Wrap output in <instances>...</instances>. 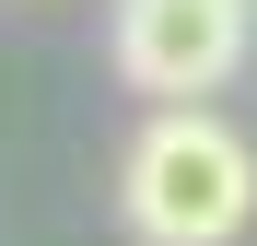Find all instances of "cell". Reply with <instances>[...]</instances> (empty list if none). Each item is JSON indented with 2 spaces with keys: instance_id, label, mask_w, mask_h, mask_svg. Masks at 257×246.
<instances>
[{
  "instance_id": "obj_1",
  "label": "cell",
  "mask_w": 257,
  "mask_h": 246,
  "mask_svg": "<svg viewBox=\"0 0 257 246\" xmlns=\"http://www.w3.org/2000/svg\"><path fill=\"white\" fill-rule=\"evenodd\" d=\"M117 211L141 246H234L257 223V141L210 106H152L117 152Z\"/></svg>"
},
{
  "instance_id": "obj_2",
  "label": "cell",
  "mask_w": 257,
  "mask_h": 246,
  "mask_svg": "<svg viewBox=\"0 0 257 246\" xmlns=\"http://www.w3.org/2000/svg\"><path fill=\"white\" fill-rule=\"evenodd\" d=\"M105 47H117V82L152 106H199L222 94L257 47V0H117L105 12Z\"/></svg>"
}]
</instances>
